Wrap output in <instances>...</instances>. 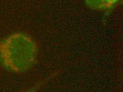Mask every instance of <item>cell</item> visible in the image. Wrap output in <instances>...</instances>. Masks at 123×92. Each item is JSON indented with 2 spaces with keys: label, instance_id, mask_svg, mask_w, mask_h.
Wrapping results in <instances>:
<instances>
[{
  "label": "cell",
  "instance_id": "obj_1",
  "mask_svg": "<svg viewBox=\"0 0 123 92\" xmlns=\"http://www.w3.org/2000/svg\"><path fill=\"white\" fill-rule=\"evenodd\" d=\"M39 52V45L31 35L12 33L0 40V66L13 73L26 72L37 63Z\"/></svg>",
  "mask_w": 123,
  "mask_h": 92
},
{
  "label": "cell",
  "instance_id": "obj_2",
  "mask_svg": "<svg viewBox=\"0 0 123 92\" xmlns=\"http://www.w3.org/2000/svg\"><path fill=\"white\" fill-rule=\"evenodd\" d=\"M88 6L95 9H105L111 7L118 3L120 0H86Z\"/></svg>",
  "mask_w": 123,
  "mask_h": 92
},
{
  "label": "cell",
  "instance_id": "obj_3",
  "mask_svg": "<svg viewBox=\"0 0 123 92\" xmlns=\"http://www.w3.org/2000/svg\"><path fill=\"white\" fill-rule=\"evenodd\" d=\"M48 80V78H46L42 80L38 81V82L35 83L34 85L31 86L29 88L25 89V90L21 92H37L38 90L42 87L43 85H44Z\"/></svg>",
  "mask_w": 123,
  "mask_h": 92
}]
</instances>
